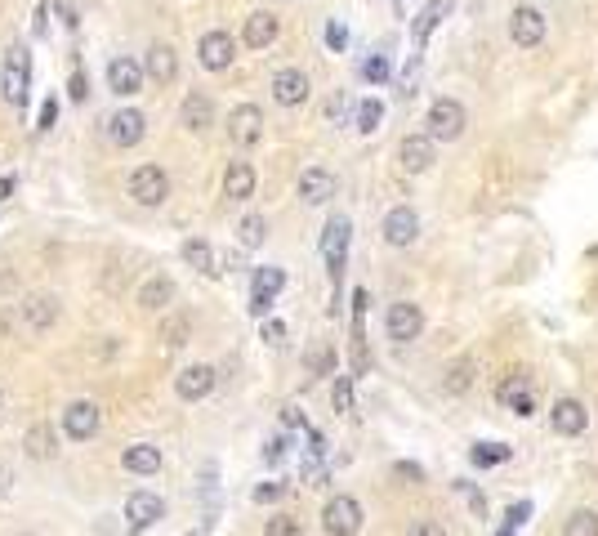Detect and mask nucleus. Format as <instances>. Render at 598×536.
Here are the masks:
<instances>
[{
	"label": "nucleus",
	"instance_id": "6e6552de",
	"mask_svg": "<svg viewBox=\"0 0 598 536\" xmlns=\"http://www.w3.org/2000/svg\"><path fill=\"white\" fill-rule=\"evenodd\" d=\"M380 237H384V246H393V251H407V246H416L420 242V215H416V206H389L384 210V219H380Z\"/></svg>",
	"mask_w": 598,
	"mask_h": 536
},
{
	"label": "nucleus",
	"instance_id": "052dcab7",
	"mask_svg": "<svg viewBox=\"0 0 598 536\" xmlns=\"http://www.w3.org/2000/svg\"><path fill=\"white\" fill-rule=\"evenodd\" d=\"M491 536H518V528H509V523H500V528L491 532Z\"/></svg>",
	"mask_w": 598,
	"mask_h": 536
},
{
	"label": "nucleus",
	"instance_id": "393cba45",
	"mask_svg": "<svg viewBox=\"0 0 598 536\" xmlns=\"http://www.w3.org/2000/svg\"><path fill=\"white\" fill-rule=\"evenodd\" d=\"M143 81H148V72H143L139 59H125V54H121V59L108 63V90L117 94V99H130V94H139Z\"/></svg>",
	"mask_w": 598,
	"mask_h": 536
},
{
	"label": "nucleus",
	"instance_id": "39448f33",
	"mask_svg": "<svg viewBox=\"0 0 598 536\" xmlns=\"http://www.w3.org/2000/svg\"><path fill=\"white\" fill-rule=\"evenodd\" d=\"M496 402L518 420H532L536 416V380L527 371H509V376L496 380Z\"/></svg>",
	"mask_w": 598,
	"mask_h": 536
},
{
	"label": "nucleus",
	"instance_id": "f3484780",
	"mask_svg": "<svg viewBox=\"0 0 598 536\" xmlns=\"http://www.w3.org/2000/svg\"><path fill=\"white\" fill-rule=\"evenodd\" d=\"M103 126H108L112 148H134V143H143V134H148V117H143L139 108H117Z\"/></svg>",
	"mask_w": 598,
	"mask_h": 536
},
{
	"label": "nucleus",
	"instance_id": "e433bc0d",
	"mask_svg": "<svg viewBox=\"0 0 598 536\" xmlns=\"http://www.w3.org/2000/svg\"><path fill=\"white\" fill-rule=\"evenodd\" d=\"M451 492H460V496H465L469 514H474L478 523H487V519H491V505H487V492H482V487L474 483V478H456V483H451Z\"/></svg>",
	"mask_w": 598,
	"mask_h": 536
},
{
	"label": "nucleus",
	"instance_id": "c756f323",
	"mask_svg": "<svg viewBox=\"0 0 598 536\" xmlns=\"http://www.w3.org/2000/svg\"><path fill=\"white\" fill-rule=\"evenodd\" d=\"M514 461V447L505 443V438H478L474 447H469V465L474 469H500Z\"/></svg>",
	"mask_w": 598,
	"mask_h": 536
},
{
	"label": "nucleus",
	"instance_id": "1a4fd4ad",
	"mask_svg": "<svg viewBox=\"0 0 598 536\" xmlns=\"http://www.w3.org/2000/svg\"><path fill=\"white\" fill-rule=\"evenodd\" d=\"M130 197L139 201V206H148V210H157L161 201L170 197V175H166V166H157V161H148V166H134L130 170Z\"/></svg>",
	"mask_w": 598,
	"mask_h": 536
},
{
	"label": "nucleus",
	"instance_id": "2f4dec72",
	"mask_svg": "<svg viewBox=\"0 0 598 536\" xmlns=\"http://www.w3.org/2000/svg\"><path fill=\"white\" fill-rule=\"evenodd\" d=\"M23 447H27V456H32V461H54V456H59V438H54V429L45 425V420L27 429Z\"/></svg>",
	"mask_w": 598,
	"mask_h": 536
},
{
	"label": "nucleus",
	"instance_id": "9b49d317",
	"mask_svg": "<svg viewBox=\"0 0 598 536\" xmlns=\"http://www.w3.org/2000/svg\"><path fill=\"white\" fill-rule=\"evenodd\" d=\"M282 291H286V268H277V264L255 268V277H250V318L264 322Z\"/></svg>",
	"mask_w": 598,
	"mask_h": 536
},
{
	"label": "nucleus",
	"instance_id": "423d86ee",
	"mask_svg": "<svg viewBox=\"0 0 598 536\" xmlns=\"http://www.w3.org/2000/svg\"><path fill=\"white\" fill-rule=\"evenodd\" d=\"M549 36V18L540 5H514L509 9V41L514 50H540Z\"/></svg>",
	"mask_w": 598,
	"mask_h": 536
},
{
	"label": "nucleus",
	"instance_id": "7ed1b4c3",
	"mask_svg": "<svg viewBox=\"0 0 598 536\" xmlns=\"http://www.w3.org/2000/svg\"><path fill=\"white\" fill-rule=\"evenodd\" d=\"M424 130L438 143H460L469 130V108L460 99H451V94H442V99H433L429 112H424Z\"/></svg>",
	"mask_w": 598,
	"mask_h": 536
},
{
	"label": "nucleus",
	"instance_id": "4c0bfd02",
	"mask_svg": "<svg viewBox=\"0 0 598 536\" xmlns=\"http://www.w3.org/2000/svg\"><path fill=\"white\" fill-rule=\"evenodd\" d=\"M563 536H598V510L594 505H576L563 519Z\"/></svg>",
	"mask_w": 598,
	"mask_h": 536
},
{
	"label": "nucleus",
	"instance_id": "37998d69",
	"mask_svg": "<svg viewBox=\"0 0 598 536\" xmlns=\"http://www.w3.org/2000/svg\"><path fill=\"white\" fill-rule=\"evenodd\" d=\"M264 536H304V523H299L295 514H273V519L264 523Z\"/></svg>",
	"mask_w": 598,
	"mask_h": 536
},
{
	"label": "nucleus",
	"instance_id": "8fccbe9b",
	"mask_svg": "<svg viewBox=\"0 0 598 536\" xmlns=\"http://www.w3.org/2000/svg\"><path fill=\"white\" fill-rule=\"evenodd\" d=\"M67 99H72V103H85V99H90V76H85L81 67H76L72 81H67Z\"/></svg>",
	"mask_w": 598,
	"mask_h": 536
},
{
	"label": "nucleus",
	"instance_id": "e2e57ef3",
	"mask_svg": "<svg viewBox=\"0 0 598 536\" xmlns=\"http://www.w3.org/2000/svg\"><path fill=\"white\" fill-rule=\"evenodd\" d=\"M393 5H402V0H393Z\"/></svg>",
	"mask_w": 598,
	"mask_h": 536
},
{
	"label": "nucleus",
	"instance_id": "20e7f679",
	"mask_svg": "<svg viewBox=\"0 0 598 536\" xmlns=\"http://www.w3.org/2000/svg\"><path fill=\"white\" fill-rule=\"evenodd\" d=\"M362 523H366V510H362L358 496H349V492L326 496V505H322V532L326 536H358Z\"/></svg>",
	"mask_w": 598,
	"mask_h": 536
},
{
	"label": "nucleus",
	"instance_id": "6e6d98bb",
	"mask_svg": "<svg viewBox=\"0 0 598 536\" xmlns=\"http://www.w3.org/2000/svg\"><path fill=\"white\" fill-rule=\"evenodd\" d=\"M183 335H188V318H170L166 322V344H170V349H179Z\"/></svg>",
	"mask_w": 598,
	"mask_h": 536
},
{
	"label": "nucleus",
	"instance_id": "4be33fe9",
	"mask_svg": "<svg viewBox=\"0 0 598 536\" xmlns=\"http://www.w3.org/2000/svg\"><path fill=\"white\" fill-rule=\"evenodd\" d=\"M438 385H442V394H447V398H465L469 389L478 385V358H474V353H460L456 362H447V367H442Z\"/></svg>",
	"mask_w": 598,
	"mask_h": 536
},
{
	"label": "nucleus",
	"instance_id": "dca6fc26",
	"mask_svg": "<svg viewBox=\"0 0 598 536\" xmlns=\"http://www.w3.org/2000/svg\"><path fill=\"white\" fill-rule=\"evenodd\" d=\"M228 139H233L237 148H255V143L264 139V108L237 103V108L228 112Z\"/></svg>",
	"mask_w": 598,
	"mask_h": 536
},
{
	"label": "nucleus",
	"instance_id": "864d4df0",
	"mask_svg": "<svg viewBox=\"0 0 598 536\" xmlns=\"http://www.w3.org/2000/svg\"><path fill=\"white\" fill-rule=\"evenodd\" d=\"M259 335H264L268 344H282V340H286V322H277V318H264V322H259Z\"/></svg>",
	"mask_w": 598,
	"mask_h": 536
},
{
	"label": "nucleus",
	"instance_id": "b1692460",
	"mask_svg": "<svg viewBox=\"0 0 598 536\" xmlns=\"http://www.w3.org/2000/svg\"><path fill=\"white\" fill-rule=\"evenodd\" d=\"M18 318H23V327L32 335L50 331L54 322H59V295H27V300L18 304Z\"/></svg>",
	"mask_w": 598,
	"mask_h": 536
},
{
	"label": "nucleus",
	"instance_id": "ddd939ff",
	"mask_svg": "<svg viewBox=\"0 0 598 536\" xmlns=\"http://www.w3.org/2000/svg\"><path fill=\"white\" fill-rule=\"evenodd\" d=\"M197 59L206 72H228L237 59V41L224 32V27H210V32L197 41Z\"/></svg>",
	"mask_w": 598,
	"mask_h": 536
},
{
	"label": "nucleus",
	"instance_id": "9d476101",
	"mask_svg": "<svg viewBox=\"0 0 598 536\" xmlns=\"http://www.w3.org/2000/svg\"><path fill=\"white\" fill-rule=\"evenodd\" d=\"M549 429H554L558 438H581L585 429H590V407H585V398L558 394L549 402Z\"/></svg>",
	"mask_w": 598,
	"mask_h": 536
},
{
	"label": "nucleus",
	"instance_id": "a19ab883",
	"mask_svg": "<svg viewBox=\"0 0 598 536\" xmlns=\"http://www.w3.org/2000/svg\"><path fill=\"white\" fill-rule=\"evenodd\" d=\"M420 67H424V50H416L407 59V67L398 72V99H411L416 94V81H420Z\"/></svg>",
	"mask_w": 598,
	"mask_h": 536
},
{
	"label": "nucleus",
	"instance_id": "5fc2aeb1",
	"mask_svg": "<svg viewBox=\"0 0 598 536\" xmlns=\"http://www.w3.org/2000/svg\"><path fill=\"white\" fill-rule=\"evenodd\" d=\"M407 536H447V528H442L438 519H416V523L407 528Z\"/></svg>",
	"mask_w": 598,
	"mask_h": 536
},
{
	"label": "nucleus",
	"instance_id": "cd10ccee",
	"mask_svg": "<svg viewBox=\"0 0 598 536\" xmlns=\"http://www.w3.org/2000/svg\"><path fill=\"white\" fill-rule=\"evenodd\" d=\"M170 304H175V277H166V273H152L148 282L139 286V309L161 313V309H170Z\"/></svg>",
	"mask_w": 598,
	"mask_h": 536
},
{
	"label": "nucleus",
	"instance_id": "13d9d810",
	"mask_svg": "<svg viewBox=\"0 0 598 536\" xmlns=\"http://www.w3.org/2000/svg\"><path fill=\"white\" fill-rule=\"evenodd\" d=\"M54 9H59V18H63L67 32H76V5H72V0H54Z\"/></svg>",
	"mask_w": 598,
	"mask_h": 536
},
{
	"label": "nucleus",
	"instance_id": "c03bdc74",
	"mask_svg": "<svg viewBox=\"0 0 598 536\" xmlns=\"http://www.w3.org/2000/svg\"><path fill=\"white\" fill-rule=\"evenodd\" d=\"M286 452H291V434H273V438L264 443V465L277 469V465L286 461Z\"/></svg>",
	"mask_w": 598,
	"mask_h": 536
},
{
	"label": "nucleus",
	"instance_id": "0e129e2a",
	"mask_svg": "<svg viewBox=\"0 0 598 536\" xmlns=\"http://www.w3.org/2000/svg\"><path fill=\"white\" fill-rule=\"evenodd\" d=\"M0 402H5V398H0Z\"/></svg>",
	"mask_w": 598,
	"mask_h": 536
},
{
	"label": "nucleus",
	"instance_id": "bb28decb",
	"mask_svg": "<svg viewBox=\"0 0 598 536\" xmlns=\"http://www.w3.org/2000/svg\"><path fill=\"white\" fill-rule=\"evenodd\" d=\"M255 184H259V175H255V166L250 161H228V170H224V197L228 201H250L255 197Z\"/></svg>",
	"mask_w": 598,
	"mask_h": 536
},
{
	"label": "nucleus",
	"instance_id": "bf43d9fd",
	"mask_svg": "<svg viewBox=\"0 0 598 536\" xmlns=\"http://www.w3.org/2000/svg\"><path fill=\"white\" fill-rule=\"evenodd\" d=\"M9 193H14V175H0V201H9Z\"/></svg>",
	"mask_w": 598,
	"mask_h": 536
},
{
	"label": "nucleus",
	"instance_id": "ea45409f",
	"mask_svg": "<svg viewBox=\"0 0 598 536\" xmlns=\"http://www.w3.org/2000/svg\"><path fill=\"white\" fill-rule=\"evenodd\" d=\"M264 237H268V219H264V215H246V219L237 224L241 251H259V246H264Z\"/></svg>",
	"mask_w": 598,
	"mask_h": 536
},
{
	"label": "nucleus",
	"instance_id": "58836bf2",
	"mask_svg": "<svg viewBox=\"0 0 598 536\" xmlns=\"http://www.w3.org/2000/svg\"><path fill=\"white\" fill-rule=\"evenodd\" d=\"M358 76L366 85H389L393 81V59L389 54H366V59L358 63Z\"/></svg>",
	"mask_w": 598,
	"mask_h": 536
},
{
	"label": "nucleus",
	"instance_id": "09e8293b",
	"mask_svg": "<svg viewBox=\"0 0 598 536\" xmlns=\"http://www.w3.org/2000/svg\"><path fill=\"white\" fill-rule=\"evenodd\" d=\"M282 496H286V483H282V478H268V483H259L255 492H250V501H255V505H277Z\"/></svg>",
	"mask_w": 598,
	"mask_h": 536
},
{
	"label": "nucleus",
	"instance_id": "473e14b6",
	"mask_svg": "<svg viewBox=\"0 0 598 536\" xmlns=\"http://www.w3.org/2000/svg\"><path fill=\"white\" fill-rule=\"evenodd\" d=\"M353 402H358V376H353V371H335V376H331V407H335V416H349Z\"/></svg>",
	"mask_w": 598,
	"mask_h": 536
},
{
	"label": "nucleus",
	"instance_id": "4468645a",
	"mask_svg": "<svg viewBox=\"0 0 598 536\" xmlns=\"http://www.w3.org/2000/svg\"><path fill=\"white\" fill-rule=\"evenodd\" d=\"M99 425H103L99 402H90V398L67 402V411H63V434L72 438V443H85V438H94V434H99Z\"/></svg>",
	"mask_w": 598,
	"mask_h": 536
},
{
	"label": "nucleus",
	"instance_id": "f257e3e1",
	"mask_svg": "<svg viewBox=\"0 0 598 536\" xmlns=\"http://www.w3.org/2000/svg\"><path fill=\"white\" fill-rule=\"evenodd\" d=\"M349 246H353V219L349 215H331L322 228V242H317V251H322L326 260V277H331V318H340L344 313V268H349Z\"/></svg>",
	"mask_w": 598,
	"mask_h": 536
},
{
	"label": "nucleus",
	"instance_id": "aec40b11",
	"mask_svg": "<svg viewBox=\"0 0 598 536\" xmlns=\"http://www.w3.org/2000/svg\"><path fill=\"white\" fill-rule=\"evenodd\" d=\"M125 519H130V532H148L152 523L166 519V501L157 492H130L125 496Z\"/></svg>",
	"mask_w": 598,
	"mask_h": 536
},
{
	"label": "nucleus",
	"instance_id": "a878e982",
	"mask_svg": "<svg viewBox=\"0 0 598 536\" xmlns=\"http://www.w3.org/2000/svg\"><path fill=\"white\" fill-rule=\"evenodd\" d=\"M143 72H148V81H157V85L175 81V76H179L175 45H148V54H143Z\"/></svg>",
	"mask_w": 598,
	"mask_h": 536
},
{
	"label": "nucleus",
	"instance_id": "f03ea898",
	"mask_svg": "<svg viewBox=\"0 0 598 536\" xmlns=\"http://www.w3.org/2000/svg\"><path fill=\"white\" fill-rule=\"evenodd\" d=\"M0 90H5V103L27 108V94H32V54H27L23 41L5 45V63H0Z\"/></svg>",
	"mask_w": 598,
	"mask_h": 536
},
{
	"label": "nucleus",
	"instance_id": "c9c22d12",
	"mask_svg": "<svg viewBox=\"0 0 598 536\" xmlns=\"http://www.w3.org/2000/svg\"><path fill=\"white\" fill-rule=\"evenodd\" d=\"M353 126H358V134H375L384 126V99H375V94H366V99H358V108H353Z\"/></svg>",
	"mask_w": 598,
	"mask_h": 536
},
{
	"label": "nucleus",
	"instance_id": "3c124183",
	"mask_svg": "<svg viewBox=\"0 0 598 536\" xmlns=\"http://www.w3.org/2000/svg\"><path fill=\"white\" fill-rule=\"evenodd\" d=\"M54 121H59V99H54V94H50V99H45L41 103V112H36V130H54Z\"/></svg>",
	"mask_w": 598,
	"mask_h": 536
},
{
	"label": "nucleus",
	"instance_id": "6ab92c4d",
	"mask_svg": "<svg viewBox=\"0 0 598 536\" xmlns=\"http://www.w3.org/2000/svg\"><path fill=\"white\" fill-rule=\"evenodd\" d=\"M335 193H340V179H335V170L308 166L304 175H299V201H304V206H331Z\"/></svg>",
	"mask_w": 598,
	"mask_h": 536
},
{
	"label": "nucleus",
	"instance_id": "412c9836",
	"mask_svg": "<svg viewBox=\"0 0 598 536\" xmlns=\"http://www.w3.org/2000/svg\"><path fill=\"white\" fill-rule=\"evenodd\" d=\"M277 32H282V18H277L273 9H255V14H246V23H241V45H246V50H268V45L277 41Z\"/></svg>",
	"mask_w": 598,
	"mask_h": 536
},
{
	"label": "nucleus",
	"instance_id": "7c9ffc66",
	"mask_svg": "<svg viewBox=\"0 0 598 536\" xmlns=\"http://www.w3.org/2000/svg\"><path fill=\"white\" fill-rule=\"evenodd\" d=\"M121 465L130 469V474H139V478H152V474L161 469V447H157V443H134V447H125Z\"/></svg>",
	"mask_w": 598,
	"mask_h": 536
},
{
	"label": "nucleus",
	"instance_id": "49530a36",
	"mask_svg": "<svg viewBox=\"0 0 598 536\" xmlns=\"http://www.w3.org/2000/svg\"><path fill=\"white\" fill-rule=\"evenodd\" d=\"M353 108H358V103H353L344 90H335L331 99H326V121H335V126H340V121H349V112H353Z\"/></svg>",
	"mask_w": 598,
	"mask_h": 536
},
{
	"label": "nucleus",
	"instance_id": "0eeeda50",
	"mask_svg": "<svg viewBox=\"0 0 598 536\" xmlns=\"http://www.w3.org/2000/svg\"><path fill=\"white\" fill-rule=\"evenodd\" d=\"M384 335H389L398 349H407V344H416L424 335V309L416 300H393L389 309H384Z\"/></svg>",
	"mask_w": 598,
	"mask_h": 536
},
{
	"label": "nucleus",
	"instance_id": "4d7b16f0",
	"mask_svg": "<svg viewBox=\"0 0 598 536\" xmlns=\"http://www.w3.org/2000/svg\"><path fill=\"white\" fill-rule=\"evenodd\" d=\"M45 32H50V0H41V5H36V23H32V36H36V41H41Z\"/></svg>",
	"mask_w": 598,
	"mask_h": 536
},
{
	"label": "nucleus",
	"instance_id": "2eb2a0df",
	"mask_svg": "<svg viewBox=\"0 0 598 536\" xmlns=\"http://www.w3.org/2000/svg\"><path fill=\"white\" fill-rule=\"evenodd\" d=\"M451 14H456V0H424L416 9V18H411V45L424 50V45L433 41V32H438Z\"/></svg>",
	"mask_w": 598,
	"mask_h": 536
},
{
	"label": "nucleus",
	"instance_id": "a211bd4d",
	"mask_svg": "<svg viewBox=\"0 0 598 536\" xmlns=\"http://www.w3.org/2000/svg\"><path fill=\"white\" fill-rule=\"evenodd\" d=\"M308 94H313L308 72H299V67H282V72H273V103H277V108H304Z\"/></svg>",
	"mask_w": 598,
	"mask_h": 536
},
{
	"label": "nucleus",
	"instance_id": "680f3d73",
	"mask_svg": "<svg viewBox=\"0 0 598 536\" xmlns=\"http://www.w3.org/2000/svg\"><path fill=\"white\" fill-rule=\"evenodd\" d=\"M18 536H36V532H18Z\"/></svg>",
	"mask_w": 598,
	"mask_h": 536
},
{
	"label": "nucleus",
	"instance_id": "a18cd8bd",
	"mask_svg": "<svg viewBox=\"0 0 598 536\" xmlns=\"http://www.w3.org/2000/svg\"><path fill=\"white\" fill-rule=\"evenodd\" d=\"M322 41H326V50H331V54H344V50H349V27H344L340 18H331L326 32H322Z\"/></svg>",
	"mask_w": 598,
	"mask_h": 536
},
{
	"label": "nucleus",
	"instance_id": "5701e85b",
	"mask_svg": "<svg viewBox=\"0 0 598 536\" xmlns=\"http://www.w3.org/2000/svg\"><path fill=\"white\" fill-rule=\"evenodd\" d=\"M215 385H219V371L206 367V362H192V367H183L179 376H175V394L183 402H201Z\"/></svg>",
	"mask_w": 598,
	"mask_h": 536
},
{
	"label": "nucleus",
	"instance_id": "c85d7f7f",
	"mask_svg": "<svg viewBox=\"0 0 598 536\" xmlns=\"http://www.w3.org/2000/svg\"><path fill=\"white\" fill-rule=\"evenodd\" d=\"M179 117H183V126L188 130H210L215 126V99H210L206 90H192L188 99H183V108H179Z\"/></svg>",
	"mask_w": 598,
	"mask_h": 536
},
{
	"label": "nucleus",
	"instance_id": "f8f14e48",
	"mask_svg": "<svg viewBox=\"0 0 598 536\" xmlns=\"http://www.w3.org/2000/svg\"><path fill=\"white\" fill-rule=\"evenodd\" d=\"M433 161H438V139H433L429 130L402 134V143H398V166L407 170V175H424V170H433Z\"/></svg>",
	"mask_w": 598,
	"mask_h": 536
},
{
	"label": "nucleus",
	"instance_id": "79ce46f5",
	"mask_svg": "<svg viewBox=\"0 0 598 536\" xmlns=\"http://www.w3.org/2000/svg\"><path fill=\"white\" fill-rule=\"evenodd\" d=\"M532 514H536V501H532V496H523V501H509L505 505V519H500V523H509V528L523 532L527 523H532Z\"/></svg>",
	"mask_w": 598,
	"mask_h": 536
},
{
	"label": "nucleus",
	"instance_id": "de8ad7c7",
	"mask_svg": "<svg viewBox=\"0 0 598 536\" xmlns=\"http://www.w3.org/2000/svg\"><path fill=\"white\" fill-rule=\"evenodd\" d=\"M282 429H286V434H308V429H313L299 402H286V407H282Z\"/></svg>",
	"mask_w": 598,
	"mask_h": 536
},
{
	"label": "nucleus",
	"instance_id": "72a5a7b5",
	"mask_svg": "<svg viewBox=\"0 0 598 536\" xmlns=\"http://www.w3.org/2000/svg\"><path fill=\"white\" fill-rule=\"evenodd\" d=\"M304 367H308V376H335V371H340V353H335V344H313V349L304 353Z\"/></svg>",
	"mask_w": 598,
	"mask_h": 536
},
{
	"label": "nucleus",
	"instance_id": "f704fd0d",
	"mask_svg": "<svg viewBox=\"0 0 598 536\" xmlns=\"http://www.w3.org/2000/svg\"><path fill=\"white\" fill-rule=\"evenodd\" d=\"M183 260H188L192 268H197L201 277H219L215 251H210V242H206V237H188V242H183Z\"/></svg>",
	"mask_w": 598,
	"mask_h": 536
},
{
	"label": "nucleus",
	"instance_id": "603ef678",
	"mask_svg": "<svg viewBox=\"0 0 598 536\" xmlns=\"http://www.w3.org/2000/svg\"><path fill=\"white\" fill-rule=\"evenodd\" d=\"M393 478H407V483H424V465H416V461H393Z\"/></svg>",
	"mask_w": 598,
	"mask_h": 536
}]
</instances>
